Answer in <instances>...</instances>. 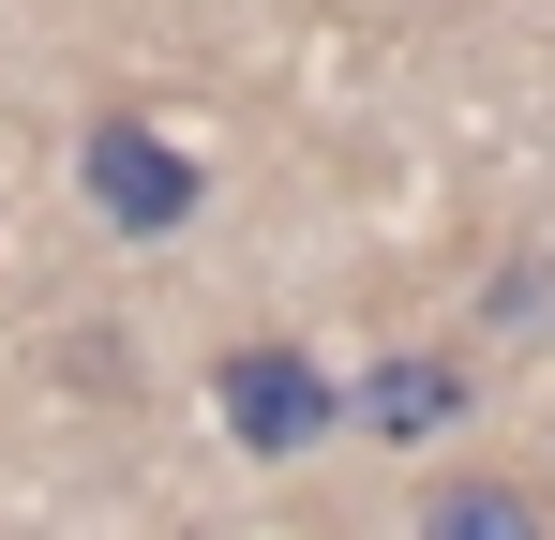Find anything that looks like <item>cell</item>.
Here are the masks:
<instances>
[{
	"instance_id": "obj_1",
	"label": "cell",
	"mask_w": 555,
	"mask_h": 540,
	"mask_svg": "<svg viewBox=\"0 0 555 540\" xmlns=\"http://www.w3.org/2000/svg\"><path fill=\"white\" fill-rule=\"evenodd\" d=\"M210 406H225V436L256 450V465H300V450L346 421L331 360H315V346H285V331H256V346H225V360H210Z\"/></svg>"
},
{
	"instance_id": "obj_2",
	"label": "cell",
	"mask_w": 555,
	"mask_h": 540,
	"mask_svg": "<svg viewBox=\"0 0 555 540\" xmlns=\"http://www.w3.org/2000/svg\"><path fill=\"white\" fill-rule=\"evenodd\" d=\"M76 180H91V210L120 241H181L195 210H210V166H195L166 120H91L76 136Z\"/></svg>"
},
{
	"instance_id": "obj_3",
	"label": "cell",
	"mask_w": 555,
	"mask_h": 540,
	"mask_svg": "<svg viewBox=\"0 0 555 540\" xmlns=\"http://www.w3.org/2000/svg\"><path fill=\"white\" fill-rule=\"evenodd\" d=\"M405 526H421V540H555V496L526 480V465H451Z\"/></svg>"
},
{
	"instance_id": "obj_4",
	"label": "cell",
	"mask_w": 555,
	"mask_h": 540,
	"mask_svg": "<svg viewBox=\"0 0 555 540\" xmlns=\"http://www.w3.org/2000/svg\"><path fill=\"white\" fill-rule=\"evenodd\" d=\"M451 406H465V360H436V346H405V360L361 375V421H375V436H436Z\"/></svg>"
}]
</instances>
